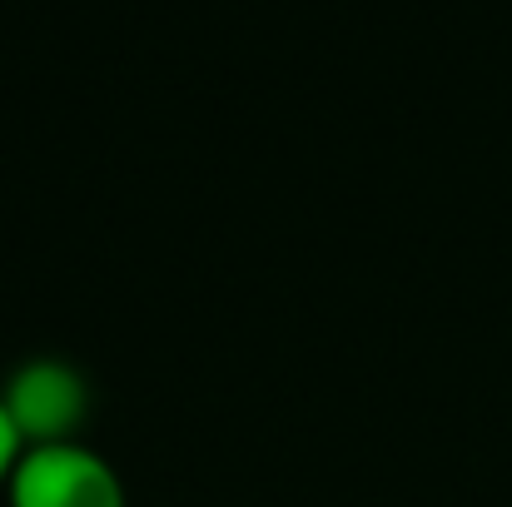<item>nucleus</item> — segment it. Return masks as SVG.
Masks as SVG:
<instances>
[{"mask_svg": "<svg viewBox=\"0 0 512 507\" xmlns=\"http://www.w3.org/2000/svg\"><path fill=\"white\" fill-rule=\"evenodd\" d=\"M0 498L5 507H130V488L100 448L75 438L25 448Z\"/></svg>", "mask_w": 512, "mask_h": 507, "instance_id": "1", "label": "nucleus"}, {"mask_svg": "<svg viewBox=\"0 0 512 507\" xmlns=\"http://www.w3.org/2000/svg\"><path fill=\"white\" fill-rule=\"evenodd\" d=\"M20 453H25V443H20V433H15V423H10L5 403H0V493H5V483H10V473H15Z\"/></svg>", "mask_w": 512, "mask_h": 507, "instance_id": "3", "label": "nucleus"}, {"mask_svg": "<svg viewBox=\"0 0 512 507\" xmlns=\"http://www.w3.org/2000/svg\"><path fill=\"white\" fill-rule=\"evenodd\" d=\"M0 403L25 448L75 443L85 438V423H90V378L70 358L35 353L5 373Z\"/></svg>", "mask_w": 512, "mask_h": 507, "instance_id": "2", "label": "nucleus"}]
</instances>
